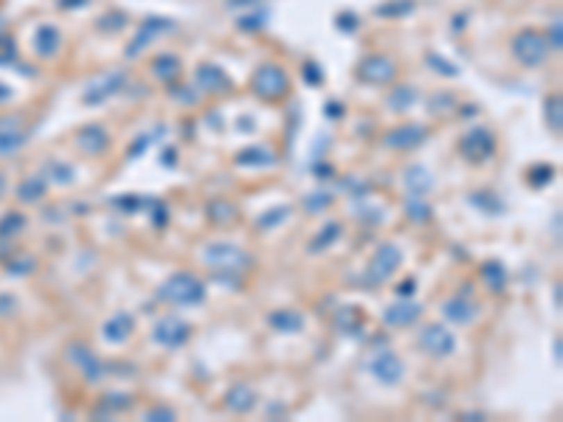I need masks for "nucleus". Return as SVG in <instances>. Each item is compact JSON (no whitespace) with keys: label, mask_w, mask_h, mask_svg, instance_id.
Returning <instances> with one entry per match:
<instances>
[{"label":"nucleus","mask_w":563,"mask_h":422,"mask_svg":"<svg viewBox=\"0 0 563 422\" xmlns=\"http://www.w3.org/2000/svg\"><path fill=\"white\" fill-rule=\"evenodd\" d=\"M206 296H209L206 282L192 271H175L158 285V298L175 307H200Z\"/></svg>","instance_id":"f257e3e1"},{"label":"nucleus","mask_w":563,"mask_h":422,"mask_svg":"<svg viewBox=\"0 0 563 422\" xmlns=\"http://www.w3.org/2000/svg\"><path fill=\"white\" fill-rule=\"evenodd\" d=\"M203 265L223 273H245L253 268V253L234 242H209L203 248Z\"/></svg>","instance_id":"f03ea898"},{"label":"nucleus","mask_w":563,"mask_h":422,"mask_svg":"<svg viewBox=\"0 0 563 422\" xmlns=\"http://www.w3.org/2000/svg\"><path fill=\"white\" fill-rule=\"evenodd\" d=\"M403 265V251L394 242H380L375 248V253L367 262L364 271V285L367 287H380L383 282H389L394 276V271Z\"/></svg>","instance_id":"7ed1b4c3"},{"label":"nucleus","mask_w":563,"mask_h":422,"mask_svg":"<svg viewBox=\"0 0 563 422\" xmlns=\"http://www.w3.org/2000/svg\"><path fill=\"white\" fill-rule=\"evenodd\" d=\"M251 90H253V96H260L262 101H279L290 90V76H287L285 68H279L274 62H265V65H260L257 71H253Z\"/></svg>","instance_id":"20e7f679"},{"label":"nucleus","mask_w":563,"mask_h":422,"mask_svg":"<svg viewBox=\"0 0 563 422\" xmlns=\"http://www.w3.org/2000/svg\"><path fill=\"white\" fill-rule=\"evenodd\" d=\"M510 51H513V57L519 60V65L524 68H541L549 57V45H546V37L535 28H524L513 37L510 42Z\"/></svg>","instance_id":"39448f33"},{"label":"nucleus","mask_w":563,"mask_h":422,"mask_svg":"<svg viewBox=\"0 0 563 422\" xmlns=\"http://www.w3.org/2000/svg\"><path fill=\"white\" fill-rule=\"evenodd\" d=\"M459 155H462L468 164H487V161H493V155H496V135L487 127H482V124L471 127L462 138H459Z\"/></svg>","instance_id":"423d86ee"},{"label":"nucleus","mask_w":563,"mask_h":422,"mask_svg":"<svg viewBox=\"0 0 563 422\" xmlns=\"http://www.w3.org/2000/svg\"><path fill=\"white\" fill-rule=\"evenodd\" d=\"M428 138H431L428 124L408 121V124H397V127L386 130L383 138H380V144L386 149H392V152H412V149H420Z\"/></svg>","instance_id":"0eeeda50"},{"label":"nucleus","mask_w":563,"mask_h":422,"mask_svg":"<svg viewBox=\"0 0 563 422\" xmlns=\"http://www.w3.org/2000/svg\"><path fill=\"white\" fill-rule=\"evenodd\" d=\"M149 338L158 346H164V349H180L192 338V324L178 319V315H164V319H158L156 324H152Z\"/></svg>","instance_id":"6e6552de"},{"label":"nucleus","mask_w":563,"mask_h":422,"mask_svg":"<svg viewBox=\"0 0 563 422\" xmlns=\"http://www.w3.org/2000/svg\"><path fill=\"white\" fill-rule=\"evenodd\" d=\"M417 346L428 355V357H451L456 352V335L445 327V324H426L417 335Z\"/></svg>","instance_id":"1a4fd4ad"},{"label":"nucleus","mask_w":563,"mask_h":422,"mask_svg":"<svg viewBox=\"0 0 563 422\" xmlns=\"http://www.w3.org/2000/svg\"><path fill=\"white\" fill-rule=\"evenodd\" d=\"M367 369H369V375L383 386H397L403 380V375H405V363L394 349H378L369 357Z\"/></svg>","instance_id":"9d476101"},{"label":"nucleus","mask_w":563,"mask_h":422,"mask_svg":"<svg viewBox=\"0 0 563 422\" xmlns=\"http://www.w3.org/2000/svg\"><path fill=\"white\" fill-rule=\"evenodd\" d=\"M175 28V23L169 20V17H161V15H149L141 26H138V31H135V37L127 42V48H124V57L127 60H135L141 51L146 48V45H152L156 42L161 34H167V31H172Z\"/></svg>","instance_id":"9b49d317"},{"label":"nucleus","mask_w":563,"mask_h":422,"mask_svg":"<svg viewBox=\"0 0 563 422\" xmlns=\"http://www.w3.org/2000/svg\"><path fill=\"white\" fill-rule=\"evenodd\" d=\"M355 76L367 85H392L397 79V62L383 54H369L358 62Z\"/></svg>","instance_id":"f8f14e48"},{"label":"nucleus","mask_w":563,"mask_h":422,"mask_svg":"<svg viewBox=\"0 0 563 422\" xmlns=\"http://www.w3.org/2000/svg\"><path fill=\"white\" fill-rule=\"evenodd\" d=\"M127 74L124 71H110L108 76H101V79H96V82H90L87 87H85V93H82V101L87 104V108H99V104H105L108 99H113V96H119L124 87H127Z\"/></svg>","instance_id":"ddd939ff"},{"label":"nucleus","mask_w":563,"mask_h":422,"mask_svg":"<svg viewBox=\"0 0 563 422\" xmlns=\"http://www.w3.org/2000/svg\"><path fill=\"white\" fill-rule=\"evenodd\" d=\"M68 357H71V363L79 369V375H82L87 383H99L101 378L108 375L105 360H101L87 344H71V346H68Z\"/></svg>","instance_id":"4468645a"},{"label":"nucleus","mask_w":563,"mask_h":422,"mask_svg":"<svg viewBox=\"0 0 563 422\" xmlns=\"http://www.w3.org/2000/svg\"><path fill=\"white\" fill-rule=\"evenodd\" d=\"M194 87H197L200 93L226 96V93L234 90V82H231V76H228L220 65H215V62H200L197 71H194Z\"/></svg>","instance_id":"2eb2a0df"},{"label":"nucleus","mask_w":563,"mask_h":422,"mask_svg":"<svg viewBox=\"0 0 563 422\" xmlns=\"http://www.w3.org/2000/svg\"><path fill=\"white\" fill-rule=\"evenodd\" d=\"M442 315L456 327H468L479 319V304L471 298V290H465L442 301Z\"/></svg>","instance_id":"dca6fc26"},{"label":"nucleus","mask_w":563,"mask_h":422,"mask_svg":"<svg viewBox=\"0 0 563 422\" xmlns=\"http://www.w3.org/2000/svg\"><path fill=\"white\" fill-rule=\"evenodd\" d=\"M420 315H423V304L417 298H397L392 301L386 310H383V324L389 330H400V327H412L420 321Z\"/></svg>","instance_id":"f3484780"},{"label":"nucleus","mask_w":563,"mask_h":422,"mask_svg":"<svg viewBox=\"0 0 563 422\" xmlns=\"http://www.w3.org/2000/svg\"><path fill=\"white\" fill-rule=\"evenodd\" d=\"M110 144H113V135L105 124H85L76 133V146L87 158H101L110 149Z\"/></svg>","instance_id":"a211bd4d"},{"label":"nucleus","mask_w":563,"mask_h":422,"mask_svg":"<svg viewBox=\"0 0 563 422\" xmlns=\"http://www.w3.org/2000/svg\"><path fill=\"white\" fill-rule=\"evenodd\" d=\"M133 332H135V319H133V312H124V310L113 312L110 319L101 324V338H105L108 344H113V346L127 344L133 338Z\"/></svg>","instance_id":"6ab92c4d"},{"label":"nucleus","mask_w":563,"mask_h":422,"mask_svg":"<svg viewBox=\"0 0 563 422\" xmlns=\"http://www.w3.org/2000/svg\"><path fill=\"white\" fill-rule=\"evenodd\" d=\"M234 164L242 169H268L276 164V152L268 144H251L234 155Z\"/></svg>","instance_id":"aec40b11"},{"label":"nucleus","mask_w":563,"mask_h":422,"mask_svg":"<svg viewBox=\"0 0 563 422\" xmlns=\"http://www.w3.org/2000/svg\"><path fill=\"white\" fill-rule=\"evenodd\" d=\"M304 312L296 307H279L268 315V327L279 335H299L304 330Z\"/></svg>","instance_id":"412c9836"},{"label":"nucleus","mask_w":563,"mask_h":422,"mask_svg":"<svg viewBox=\"0 0 563 422\" xmlns=\"http://www.w3.org/2000/svg\"><path fill=\"white\" fill-rule=\"evenodd\" d=\"M257 403H260V394H257V389L248 386V383L231 386V389L226 391V397H223V405H226L231 414H251L253 408H257Z\"/></svg>","instance_id":"4be33fe9"},{"label":"nucleus","mask_w":563,"mask_h":422,"mask_svg":"<svg viewBox=\"0 0 563 422\" xmlns=\"http://www.w3.org/2000/svg\"><path fill=\"white\" fill-rule=\"evenodd\" d=\"M335 330L341 335H352V338H361L364 335V315L355 304H344L335 310Z\"/></svg>","instance_id":"5701e85b"},{"label":"nucleus","mask_w":563,"mask_h":422,"mask_svg":"<svg viewBox=\"0 0 563 422\" xmlns=\"http://www.w3.org/2000/svg\"><path fill=\"white\" fill-rule=\"evenodd\" d=\"M149 74L156 76L158 82H164V85H172V82H178V76L183 74L180 57H178V54H158L156 60L149 62Z\"/></svg>","instance_id":"b1692460"},{"label":"nucleus","mask_w":563,"mask_h":422,"mask_svg":"<svg viewBox=\"0 0 563 422\" xmlns=\"http://www.w3.org/2000/svg\"><path fill=\"white\" fill-rule=\"evenodd\" d=\"M403 183H405V194H428L434 189V175L423 167V164H412L403 172Z\"/></svg>","instance_id":"393cba45"},{"label":"nucleus","mask_w":563,"mask_h":422,"mask_svg":"<svg viewBox=\"0 0 563 422\" xmlns=\"http://www.w3.org/2000/svg\"><path fill=\"white\" fill-rule=\"evenodd\" d=\"M468 203H471L476 211H482L485 217H498V214H504V211H507V203H504L496 192H490V189L471 192V194H468Z\"/></svg>","instance_id":"a878e982"},{"label":"nucleus","mask_w":563,"mask_h":422,"mask_svg":"<svg viewBox=\"0 0 563 422\" xmlns=\"http://www.w3.org/2000/svg\"><path fill=\"white\" fill-rule=\"evenodd\" d=\"M420 101V90L414 85H394V90L386 96V108L392 113H408Z\"/></svg>","instance_id":"bb28decb"},{"label":"nucleus","mask_w":563,"mask_h":422,"mask_svg":"<svg viewBox=\"0 0 563 422\" xmlns=\"http://www.w3.org/2000/svg\"><path fill=\"white\" fill-rule=\"evenodd\" d=\"M479 273H482V282H485V287H487L490 293H504V290H507L510 276H507V268L501 265L498 259H487Z\"/></svg>","instance_id":"cd10ccee"},{"label":"nucleus","mask_w":563,"mask_h":422,"mask_svg":"<svg viewBox=\"0 0 563 422\" xmlns=\"http://www.w3.org/2000/svg\"><path fill=\"white\" fill-rule=\"evenodd\" d=\"M206 217L215 226H228V223H234L240 217V208L226 197H215V200L206 203Z\"/></svg>","instance_id":"c85d7f7f"},{"label":"nucleus","mask_w":563,"mask_h":422,"mask_svg":"<svg viewBox=\"0 0 563 422\" xmlns=\"http://www.w3.org/2000/svg\"><path fill=\"white\" fill-rule=\"evenodd\" d=\"M403 211H405V217L412 220V223H431V217H434V208H431V203L423 197V194H405L403 197Z\"/></svg>","instance_id":"c756f323"},{"label":"nucleus","mask_w":563,"mask_h":422,"mask_svg":"<svg viewBox=\"0 0 563 422\" xmlns=\"http://www.w3.org/2000/svg\"><path fill=\"white\" fill-rule=\"evenodd\" d=\"M60 28L57 26H40L37 28V34H34V48H37V54L42 57V60H48V57H54L57 51H60Z\"/></svg>","instance_id":"7c9ffc66"},{"label":"nucleus","mask_w":563,"mask_h":422,"mask_svg":"<svg viewBox=\"0 0 563 422\" xmlns=\"http://www.w3.org/2000/svg\"><path fill=\"white\" fill-rule=\"evenodd\" d=\"M341 234H344V226H341L338 220H327V223L319 228V234L310 239V245H307V251H310V253H321V251L333 248V245L341 239Z\"/></svg>","instance_id":"2f4dec72"},{"label":"nucleus","mask_w":563,"mask_h":422,"mask_svg":"<svg viewBox=\"0 0 563 422\" xmlns=\"http://www.w3.org/2000/svg\"><path fill=\"white\" fill-rule=\"evenodd\" d=\"M293 214V208L290 205H274L268 211H262V214L257 217V223H253V228L257 231H274L276 226H282L287 217Z\"/></svg>","instance_id":"473e14b6"},{"label":"nucleus","mask_w":563,"mask_h":422,"mask_svg":"<svg viewBox=\"0 0 563 422\" xmlns=\"http://www.w3.org/2000/svg\"><path fill=\"white\" fill-rule=\"evenodd\" d=\"M101 416H110V414H121L133 408V394H121V391H110L101 397Z\"/></svg>","instance_id":"72a5a7b5"},{"label":"nucleus","mask_w":563,"mask_h":422,"mask_svg":"<svg viewBox=\"0 0 563 422\" xmlns=\"http://www.w3.org/2000/svg\"><path fill=\"white\" fill-rule=\"evenodd\" d=\"M417 9V0H386L375 9L378 17H408Z\"/></svg>","instance_id":"f704fd0d"},{"label":"nucleus","mask_w":563,"mask_h":422,"mask_svg":"<svg viewBox=\"0 0 563 422\" xmlns=\"http://www.w3.org/2000/svg\"><path fill=\"white\" fill-rule=\"evenodd\" d=\"M456 110V96L451 90H439L428 99V113L431 116H448Z\"/></svg>","instance_id":"c9c22d12"},{"label":"nucleus","mask_w":563,"mask_h":422,"mask_svg":"<svg viewBox=\"0 0 563 422\" xmlns=\"http://www.w3.org/2000/svg\"><path fill=\"white\" fill-rule=\"evenodd\" d=\"M555 167L552 164H535V167H530L527 169V183L532 186V189H544V186H549L552 180H555Z\"/></svg>","instance_id":"e433bc0d"},{"label":"nucleus","mask_w":563,"mask_h":422,"mask_svg":"<svg viewBox=\"0 0 563 422\" xmlns=\"http://www.w3.org/2000/svg\"><path fill=\"white\" fill-rule=\"evenodd\" d=\"M42 194H45V178H42V175H37V178H26V180L20 183V189H17V197H20L23 203L42 200Z\"/></svg>","instance_id":"4c0bfd02"},{"label":"nucleus","mask_w":563,"mask_h":422,"mask_svg":"<svg viewBox=\"0 0 563 422\" xmlns=\"http://www.w3.org/2000/svg\"><path fill=\"white\" fill-rule=\"evenodd\" d=\"M48 178L54 180L57 186H71V183L76 180V172H74V167L65 164V161H48Z\"/></svg>","instance_id":"58836bf2"},{"label":"nucleus","mask_w":563,"mask_h":422,"mask_svg":"<svg viewBox=\"0 0 563 422\" xmlns=\"http://www.w3.org/2000/svg\"><path fill=\"white\" fill-rule=\"evenodd\" d=\"M127 23H130L127 12H108V15H101V17L96 20V28L105 31V34H116V31H121Z\"/></svg>","instance_id":"ea45409f"},{"label":"nucleus","mask_w":563,"mask_h":422,"mask_svg":"<svg viewBox=\"0 0 563 422\" xmlns=\"http://www.w3.org/2000/svg\"><path fill=\"white\" fill-rule=\"evenodd\" d=\"M333 200H335L333 192H324V189L310 192V194H304V211H310V214H319V211H324V208L333 205Z\"/></svg>","instance_id":"a19ab883"},{"label":"nucleus","mask_w":563,"mask_h":422,"mask_svg":"<svg viewBox=\"0 0 563 422\" xmlns=\"http://www.w3.org/2000/svg\"><path fill=\"white\" fill-rule=\"evenodd\" d=\"M119 211H124V214H135V211H141V208H146V203H149V197H141V194H133V192H127V194H119V197H113L110 200Z\"/></svg>","instance_id":"79ce46f5"},{"label":"nucleus","mask_w":563,"mask_h":422,"mask_svg":"<svg viewBox=\"0 0 563 422\" xmlns=\"http://www.w3.org/2000/svg\"><path fill=\"white\" fill-rule=\"evenodd\" d=\"M164 135V127H156V130H152V133H141L133 144H130V152H127V158H130V161H133V158H138V155H144L152 144H156L158 138Z\"/></svg>","instance_id":"37998d69"},{"label":"nucleus","mask_w":563,"mask_h":422,"mask_svg":"<svg viewBox=\"0 0 563 422\" xmlns=\"http://www.w3.org/2000/svg\"><path fill=\"white\" fill-rule=\"evenodd\" d=\"M546 124L552 133H560L563 130V108H560V96H546Z\"/></svg>","instance_id":"c03bdc74"},{"label":"nucleus","mask_w":563,"mask_h":422,"mask_svg":"<svg viewBox=\"0 0 563 422\" xmlns=\"http://www.w3.org/2000/svg\"><path fill=\"white\" fill-rule=\"evenodd\" d=\"M268 9H257V12H251V15H242V17H237V28H242V31H260V28H265L268 26Z\"/></svg>","instance_id":"a18cd8bd"},{"label":"nucleus","mask_w":563,"mask_h":422,"mask_svg":"<svg viewBox=\"0 0 563 422\" xmlns=\"http://www.w3.org/2000/svg\"><path fill=\"white\" fill-rule=\"evenodd\" d=\"M169 93L178 99V104H183V108H192V104H197V99H200V90L194 85H178V82H172Z\"/></svg>","instance_id":"49530a36"},{"label":"nucleus","mask_w":563,"mask_h":422,"mask_svg":"<svg viewBox=\"0 0 563 422\" xmlns=\"http://www.w3.org/2000/svg\"><path fill=\"white\" fill-rule=\"evenodd\" d=\"M146 211H149V217H152V226L156 228H164L167 223H169V208L161 203V200H152L149 197V203H146Z\"/></svg>","instance_id":"de8ad7c7"},{"label":"nucleus","mask_w":563,"mask_h":422,"mask_svg":"<svg viewBox=\"0 0 563 422\" xmlns=\"http://www.w3.org/2000/svg\"><path fill=\"white\" fill-rule=\"evenodd\" d=\"M178 414H175V408H169V405H152V408H146L144 411V419L146 422H172Z\"/></svg>","instance_id":"09e8293b"},{"label":"nucleus","mask_w":563,"mask_h":422,"mask_svg":"<svg viewBox=\"0 0 563 422\" xmlns=\"http://www.w3.org/2000/svg\"><path fill=\"white\" fill-rule=\"evenodd\" d=\"M428 65H431V68H434L439 76H448V79H451V76H459V68H456V65H451V62H448L442 54H428Z\"/></svg>","instance_id":"8fccbe9b"},{"label":"nucleus","mask_w":563,"mask_h":422,"mask_svg":"<svg viewBox=\"0 0 563 422\" xmlns=\"http://www.w3.org/2000/svg\"><path fill=\"white\" fill-rule=\"evenodd\" d=\"M301 76H304V82L307 85H313V87H319L321 82H324V71H321V65L319 62H304V68H301Z\"/></svg>","instance_id":"3c124183"},{"label":"nucleus","mask_w":563,"mask_h":422,"mask_svg":"<svg viewBox=\"0 0 563 422\" xmlns=\"http://www.w3.org/2000/svg\"><path fill=\"white\" fill-rule=\"evenodd\" d=\"M335 26H338L341 31H355L358 26H361V20H358L355 12H341V15L335 17Z\"/></svg>","instance_id":"603ef678"},{"label":"nucleus","mask_w":563,"mask_h":422,"mask_svg":"<svg viewBox=\"0 0 563 422\" xmlns=\"http://www.w3.org/2000/svg\"><path fill=\"white\" fill-rule=\"evenodd\" d=\"M560 34H563V26H560V17H555V23L549 26V37H546V45L552 51H560Z\"/></svg>","instance_id":"864d4df0"},{"label":"nucleus","mask_w":563,"mask_h":422,"mask_svg":"<svg viewBox=\"0 0 563 422\" xmlns=\"http://www.w3.org/2000/svg\"><path fill=\"white\" fill-rule=\"evenodd\" d=\"M417 293V279H405L397 285V296L400 298H408V296H414Z\"/></svg>","instance_id":"5fc2aeb1"},{"label":"nucleus","mask_w":563,"mask_h":422,"mask_svg":"<svg viewBox=\"0 0 563 422\" xmlns=\"http://www.w3.org/2000/svg\"><path fill=\"white\" fill-rule=\"evenodd\" d=\"M324 116H327V119H341V116H344V104H341V101H327Z\"/></svg>","instance_id":"6e6d98bb"},{"label":"nucleus","mask_w":563,"mask_h":422,"mask_svg":"<svg viewBox=\"0 0 563 422\" xmlns=\"http://www.w3.org/2000/svg\"><path fill=\"white\" fill-rule=\"evenodd\" d=\"M161 164H164V167H175V164H178V149H175V146H167V149H164Z\"/></svg>","instance_id":"4d7b16f0"},{"label":"nucleus","mask_w":563,"mask_h":422,"mask_svg":"<svg viewBox=\"0 0 563 422\" xmlns=\"http://www.w3.org/2000/svg\"><path fill=\"white\" fill-rule=\"evenodd\" d=\"M313 169H316L313 175H316L319 180H330V178H333V167H330V164H316Z\"/></svg>","instance_id":"13d9d810"},{"label":"nucleus","mask_w":563,"mask_h":422,"mask_svg":"<svg viewBox=\"0 0 563 422\" xmlns=\"http://www.w3.org/2000/svg\"><path fill=\"white\" fill-rule=\"evenodd\" d=\"M552 296H555V310H560V307H563V290H560V282H555Z\"/></svg>","instance_id":"bf43d9fd"},{"label":"nucleus","mask_w":563,"mask_h":422,"mask_svg":"<svg viewBox=\"0 0 563 422\" xmlns=\"http://www.w3.org/2000/svg\"><path fill=\"white\" fill-rule=\"evenodd\" d=\"M251 3H260V0H228L231 9H242V6H251Z\"/></svg>","instance_id":"052dcab7"},{"label":"nucleus","mask_w":563,"mask_h":422,"mask_svg":"<svg viewBox=\"0 0 563 422\" xmlns=\"http://www.w3.org/2000/svg\"><path fill=\"white\" fill-rule=\"evenodd\" d=\"M462 419H471V422H476V419H485V414H482V411H468V414H462Z\"/></svg>","instance_id":"680f3d73"},{"label":"nucleus","mask_w":563,"mask_h":422,"mask_svg":"<svg viewBox=\"0 0 563 422\" xmlns=\"http://www.w3.org/2000/svg\"><path fill=\"white\" fill-rule=\"evenodd\" d=\"M251 124H253L251 119H240V130H242V133H251V130H253Z\"/></svg>","instance_id":"e2e57ef3"},{"label":"nucleus","mask_w":563,"mask_h":422,"mask_svg":"<svg viewBox=\"0 0 563 422\" xmlns=\"http://www.w3.org/2000/svg\"><path fill=\"white\" fill-rule=\"evenodd\" d=\"M560 346H563L560 338H555V357H557V360H560Z\"/></svg>","instance_id":"0e129e2a"},{"label":"nucleus","mask_w":563,"mask_h":422,"mask_svg":"<svg viewBox=\"0 0 563 422\" xmlns=\"http://www.w3.org/2000/svg\"><path fill=\"white\" fill-rule=\"evenodd\" d=\"M3 186H6V183H3V178H0V194H3Z\"/></svg>","instance_id":"69168bd1"}]
</instances>
